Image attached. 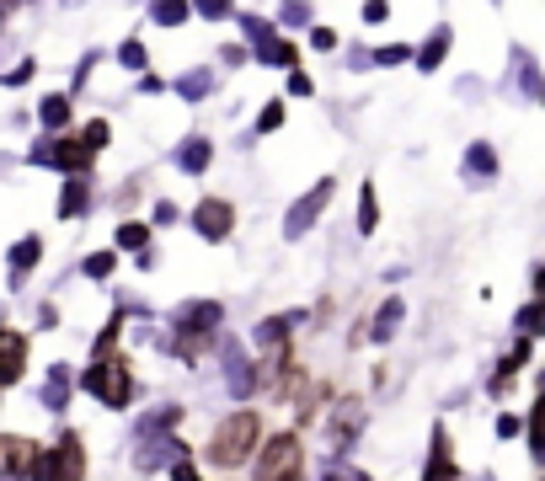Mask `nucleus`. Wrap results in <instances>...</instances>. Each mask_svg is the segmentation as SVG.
I'll list each match as a JSON object with an SVG mask.
<instances>
[{
	"mask_svg": "<svg viewBox=\"0 0 545 481\" xmlns=\"http://www.w3.org/2000/svg\"><path fill=\"white\" fill-rule=\"evenodd\" d=\"M529 455L545 465V396L535 401V412H529Z\"/></svg>",
	"mask_w": 545,
	"mask_h": 481,
	"instance_id": "31",
	"label": "nucleus"
},
{
	"mask_svg": "<svg viewBox=\"0 0 545 481\" xmlns=\"http://www.w3.org/2000/svg\"><path fill=\"white\" fill-rule=\"evenodd\" d=\"M38 257H43V236H22L17 246H11V278L22 284V278L38 268Z\"/></svg>",
	"mask_w": 545,
	"mask_h": 481,
	"instance_id": "21",
	"label": "nucleus"
},
{
	"mask_svg": "<svg viewBox=\"0 0 545 481\" xmlns=\"http://www.w3.org/2000/svg\"><path fill=\"white\" fill-rule=\"evenodd\" d=\"M54 460H59V481H86V444H81V433H59V444H54Z\"/></svg>",
	"mask_w": 545,
	"mask_h": 481,
	"instance_id": "10",
	"label": "nucleus"
},
{
	"mask_svg": "<svg viewBox=\"0 0 545 481\" xmlns=\"http://www.w3.org/2000/svg\"><path fill=\"white\" fill-rule=\"evenodd\" d=\"M278 22H284V27H305L310 22V6H284V11H278Z\"/></svg>",
	"mask_w": 545,
	"mask_h": 481,
	"instance_id": "40",
	"label": "nucleus"
},
{
	"mask_svg": "<svg viewBox=\"0 0 545 481\" xmlns=\"http://www.w3.org/2000/svg\"><path fill=\"white\" fill-rule=\"evenodd\" d=\"M540 332H545V316H540Z\"/></svg>",
	"mask_w": 545,
	"mask_h": 481,
	"instance_id": "52",
	"label": "nucleus"
},
{
	"mask_svg": "<svg viewBox=\"0 0 545 481\" xmlns=\"http://www.w3.org/2000/svg\"><path fill=\"white\" fill-rule=\"evenodd\" d=\"M278 123H284V102H268L262 107V118H257V134H273Z\"/></svg>",
	"mask_w": 545,
	"mask_h": 481,
	"instance_id": "37",
	"label": "nucleus"
},
{
	"mask_svg": "<svg viewBox=\"0 0 545 481\" xmlns=\"http://www.w3.org/2000/svg\"><path fill=\"white\" fill-rule=\"evenodd\" d=\"M198 11H204L209 22H220V17H230V0H204V6H198Z\"/></svg>",
	"mask_w": 545,
	"mask_h": 481,
	"instance_id": "45",
	"label": "nucleus"
},
{
	"mask_svg": "<svg viewBox=\"0 0 545 481\" xmlns=\"http://www.w3.org/2000/svg\"><path fill=\"white\" fill-rule=\"evenodd\" d=\"M401 316H407V305H401L396 294H391V300L375 310V327H369V337H375V343H391V337L401 332Z\"/></svg>",
	"mask_w": 545,
	"mask_h": 481,
	"instance_id": "20",
	"label": "nucleus"
},
{
	"mask_svg": "<svg viewBox=\"0 0 545 481\" xmlns=\"http://www.w3.org/2000/svg\"><path fill=\"white\" fill-rule=\"evenodd\" d=\"M375 225H380V193H375V182H364L358 188V230L375 236Z\"/></svg>",
	"mask_w": 545,
	"mask_h": 481,
	"instance_id": "27",
	"label": "nucleus"
},
{
	"mask_svg": "<svg viewBox=\"0 0 545 481\" xmlns=\"http://www.w3.org/2000/svg\"><path fill=\"white\" fill-rule=\"evenodd\" d=\"M519 433H524V423H519L513 412H503V417H497V439H519Z\"/></svg>",
	"mask_w": 545,
	"mask_h": 481,
	"instance_id": "41",
	"label": "nucleus"
},
{
	"mask_svg": "<svg viewBox=\"0 0 545 481\" xmlns=\"http://www.w3.org/2000/svg\"><path fill=\"white\" fill-rule=\"evenodd\" d=\"M38 123H43V129H65V123H70V91H54V97H43L38 102Z\"/></svg>",
	"mask_w": 545,
	"mask_h": 481,
	"instance_id": "24",
	"label": "nucleus"
},
{
	"mask_svg": "<svg viewBox=\"0 0 545 481\" xmlns=\"http://www.w3.org/2000/svg\"><path fill=\"white\" fill-rule=\"evenodd\" d=\"M113 268H118V252H91L86 257V278H113Z\"/></svg>",
	"mask_w": 545,
	"mask_h": 481,
	"instance_id": "33",
	"label": "nucleus"
},
{
	"mask_svg": "<svg viewBox=\"0 0 545 481\" xmlns=\"http://www.w3.org/2000/svg\"><path fill=\"white\" fill-rule=\"evenodd\" d=\"M284 369H294L289 343H284V348H273V353H262V359H257V391H262V396L289 391V385H284Z\"/></svg>",
	"mask_w": 545,
	"mask_h": 481,
	"instance_id": "11",
	"label": "nucleus"
},
{
	"mask_svg": "<svg viewBox=\"0 0 545 481\" xmlns=\"http://www.w3.org/2000/svg\"><path fill=\"white\" fill-rule=\"evenodd\" d=\"M33 460H38L33 439H22V433H6V439H0V465H6V476H33Z\"/></svg>",
	"mask_w": 545,
	"mask_h": 481,
	"instance_id": "12",
	"label": "nucleus"
},
{
	"mask_svg": "<svg viewBox=\"0 0 545 481\" xmlns=\"http://www.w3.org/2000/svg\"><path fill=\"white\" fill-rule=\"evenodd\" d=\"M155 225H177V204H155Z\"/></svg>",
	"mask_w": 545,
	"mask_h": 481,
	"instance_id": "49",
	"label": "nucleus"
},
{
	"mask_svg": "<svg viewBox=\"0 0 545 481\" xmlns=\"http://www.w3.org/2000/svg\"><path fill=\"white\" fill-rule=\"evenodd\" d=\"M241 33H246V43L257 49V59H268L278 43H284V38L273 33V22H262V17H241Z\"/></svg>",
	"mask_w": 545,
	"mask_h": 481,
	"instance_id": "22",
	"label": "nucleus"
},
{
	"mask_svg": "<svg viewBox=\"0 0 545 481\" xmlns=\"http://www.w3.org/2000/svg\"><path fill=\"white\" fill-rule=\"evenodd\" d=\"M407 59H417L407 43H391V49H375V65H407Z\"/></svg>",
	"mask_w": 545,
	"mask_h": 481,
	"instance_id": "36",
	"label": "nucleus"
},
{
	"mask_svg": "<svg viewBox=\"0 0 545 481\" xmlns=\"http://www.w3.org/2000/svg\"><path fill=\"white\" fill-rule=\"evenodd\" d=\"M326 481H369V476L358 471V465H348V460H337L332 471H326Z\"/></svg>",
	"mask_w": 545,
	"mask_h": 481,
	"instance_id": "39",
	"label": "nucleus"
},
{
	"mask_svg": "<svg viewBox=\"0 0 545 481\" xmlns=\"http://www.w3.org/2000/svg\"><path fill=\"white\" fill-rule=\"evenodd\" d=\"M225 327V305L220 300H188L171 310V332L177 337H220Z\"/></svg>",
	"mask_w": 545,
	"mask_h": 481,
	"instance_id": "4",
	"label": "nucleus"
},
{
	"mask_svg": "<svg viewBox=\"0 0 545 481\" xmlns=\"http://www.w3.org/2000/svg\"><path fill=\"white\" fill-rule=\"evenodd\" d=\"M535 294H540V300H545V268H535Z\"/></svg>",
	"mask_w": 545,
	"mask_h": 481,
	"instance_id": "50",
	"label": "nucleus"
},
{
	"mask_svg": "<svg viewBox=\"0 0 545 481\" xmlns=\"http://www.w3.org/2000/svg\"><path fill=\"white\" fill-rule=\"evenodd\" d=\"M385 17H391V6H385V0H369V6H364V22H385Z\"/></svg>",
	"mask_w": 545,
	"mask_h": 481,
	"instance_id": "47",
	"label": "nucleus"
},
{
	"mask_svg": "<svg viewBox=\"0 0 545 481\" xmlns=\"http://www.w3.org/2000/svg\"><path fill=\"white\" fill-rule=\"evenodd\" d=\"M444 54H449V27H433V38L423 43V49H417V70H439L444 65Z\"/></svg>",
	"mask_w": 545,
	"mask_h": 481,
	"instance_id": "25",
	"label": "nucleus"
},
{
	"mask_svg": "<svg viewBox=\"0 0 545 481\" xmlns=\"http://www.w3.org/2000/svg\"><path fill=\"white\" fill-rule=\"evenodd\" d=\"M43 401V412H65V401H70V364H49V385L38 391Z\"/></svg>",
	"mask_w": 545,
	"mask_h": 481,
	"instance_id": "16",
	"label": "nucleus"
},
{
	"mask_svg": "<svg viewBox=\"0 0 545 481\" xmlns=\"http://www.w3.org/2000/svg\"><path fill=\"white\" fill-rule=\"evenodd\" d=\"M332 193H337V182H332V177H321L310 193H300V198H294V209L284 214V241H300L305 230L321 220V209H326V198H332Z\"/></svg>",
	"mask_w": 545,
	"mask_h": 481,
	"instance_id": "5",
	"label": "nucleus"
},
{
	"mask_svg": "<svg viewBox=\"0 0 545 481\" xmlns=\"http://www.w3.org/2000/svg\"><path fill=\"white\" fill-rule=\"evenodd\" d=\"M0 343H6V369H0V380L17 385V380L27 375V337H22V332H6Z\"/></svg>",
	"mask_w": 545,
	"mask_h": 481,
	"instance_id": "19",
	"label": "nucleus"
},
{
	"mask_svg": "<svg viewBox=\"0 0 545 481\" xmlns=\"http://www.w3.org/2000/svg\"><path fill=\"white\" fill-rule=\"evenodd\" d=\"M348 65L353 70H369V65H375V54H369V49H348Z\"/></svg>",
	"mask_w": 545,
	"mask_h": 481,
	"instance_id": "48",
	"label": "nucleus"
},
{
	"mask_svg": "<svg viewBox=\"0 0 545 481\" xmlns=\"http://www.w3.org/2000/svg\"><path fill=\"white\" fill-rule=\"evenodd\" d=\"M91 161H97V150H91L86 139H59V172L86 177V172H91Z\"/></svg>",
	"mask_w": 545,
	"mask_h": 481,
	"instance_id": "15",
	"label": "nucleus"
},
{
	"mask_svg": "<svg viewBox=\"0 0 545 481\" xmlns=\"http://www.w3.org/2000/svg\"><path fill=\"white\" fill-rule=\"evenodd\" d=\"M27 481H59V460H54V449H38L33 476H27Z\"/></svg>",
	"mask_w": 545,
	"mask_h": 481,
	"instance_id": "34",
	"label": "nucleus"
},
{
	"mask_svg": "<svg viewBox=\"0 0 545 481\" xmlns=\"http://www.w3.org/2000/svg\"><path fill=\"white\" fill-rule=\"evenodd\" d=\"M171 161H177V172L204 177V172H209V161H214V139H204V134H188L177 150H171Z\"/></svg>",
	"mask_w": 545,
	"mask_h": 481,
	"instance_id": "8",
	"label": "nucleus"
},
{
	"mask_svg": "<svg viewBox=\"0 0 545 481\" xmlns=\"http://www.w3.org/2000/svg\"><path fill=\"white\" fill-rule=\"evenodd\" d=\"M257 444H262V412H230L220 428L209 433V455L214 465H225V471H236V465H246L257 455Z\"/></svg>",
	"mask_w": 545,
	"mask_h": 481,
	"instance_id": "1",
	"label": "nucleus"
},
{
	"mask_svg": "<svg viewBox=\"0 0 545 481\" xmlns=\"http://www.w3.org/2000/svg\"><path fill=\"white\" fill-rule=\"evenodd\" d=\"M300 471H305L300 433H273L257 455V481H300Z\"/></svg>",
	"mask_w": 545,
	"mask_h": 481,
	"instance_id": "3",
	"label": "nucleus"
},
{
	"mask_svg": "<svg viewBox=\"0 0 545 481\" xmlns=\"http://www.w3.org/2000/svg\"><path fill=\"white\" fill-rule=\"evenodd\" d=\"M27 161L33 166H59V139H38V145L27 150Z\"/></svg>",
	"mask_w": 545,
	"mask_h": 481,
	"instance_id": "35",
	"label": "nucleus"
},
{
	"mask_svg": "<svg viewBox=\"0 0 545 481\" xmlns=\"http://www.w3.org/2000/svg\"><path fill=\"white\" fill-rule=\"evenodd\" d=\"M81 139H86V145H91V150H102V145H107V139H113V129H107V123H102V118H91Z\"/></svg>",
	"mask_w": 545,
	"mask_h": 481,
	"instance_id": "38",
	"label": "nucleus"
},
{
	"mask_svg": "<svg viewBox=\"0 0 545 481\" xmlns=\"http://www.w3.org/2000/svg\"><path fill=\"white\" fill-rule=\"evenodd\" d=\"M540 396H545V375H540Z\"/></svg>",
	"mask_w": 545,
	"mask_h": 481,
	"instance_id": "51",
	"label": "nucleus"
},
{
	"mask_svg": "<svg viewBox=\"0 0 545 481\" xmlns=\"http://www.w3.org/2000/svg\"><path fill=\"white\" fill-rule=\"evenodd\" d=\"M150 22H155V27H182V22H188V6H182V0H155V6H150Z\"/></svg>",
	"mask_w": 545,
	"mask_h": 481,
	"instance_id": "30",
	"label": "nucleus"
},
{
	"mask_svg": "<svg viewBox=\"0 0 545 481\" xmlns=\"http://www.w3.org/2000/svg\"><path fill=\"white\" fill-rule=\"evenodd\" d=\"M310 49H337V33H332V27H316V33H310Z\"/></svg>",
	"mask_w": 545,
	"mask_h": 481,
	"instance_id": "44",
	"label": "nucleus"
},
{
	"mask_svg": "<svg viewBox=\"0 0 545 481\" xmlns=\"http://www.w3.org/2000/svg\"><path fill=\"white\" fill-rule=\"evenodd\" d=\"M310 91H316V81H310L305 70H294V75H289V97H310Z\"/></svg>",
	"mask_w": 545,
	"mask_h": 481,
	"instance_id": "42",
	"label": "nucleus"
},
{
	"mask_svg": "<svg viewBox=\"0 0 545 481\" xmlns=\"http://www.w3.org/2000/svg\"><path fill=\"white\" fill-rule=\"evenodd\" d=\"M171 91H177L182 102H204L209 91H214V70H188V75H177V81H171Z\"/></svg>",
	"mask_w": 545,
	"mask_h": 481,
	"instance_id": "23",
	"label": "nucleus"
},
{
	"mask_svg": "<svg viewBox=\"0 0 545 481\" xmlns=\"http://www.w3.org/2000/svg\"><path fill=\"white\" fill-rule=\"evenodd\" d=\"M358 412H364V407H358V396H348V401H342V407H337V423H332V433H337L342 444H348L353 433H358V423H364V417H358Z\"/></svg>",
	"mask_w": 545,
	"mask_h": 481,
	"instance_id": "29",
	"label": "nucleus"
},
{
	"mask_svg": "<svg viewBox=\"0 0 545 481\" xmlns=\"http://www.w3.org/2000/svg\"><path fill=\"white\" fill-rule=\"evenodd\" d=\"M423 481H460V465L449 460V433L433 428V465L423 471Z\"/></svg>",
	"mask_w": 545,
	"mask_h": 481,
	"instance_id": "17",
	"label": "nucleus"
},
{
	"mask_svg": "<svg viewBox=\"0 0 545 481\" xmlns=\"http://www.w3.org/2000/svg\"><path fill=\"white\" fill-rule=\"evenodd\" d=\"M118 65H123V70H145V65H150L145 43H139V38H129V43H123V49H118Z\"/></svg>",
	"mask_w": 545,
	"mask_h": 481,
	"instance_id": "32",
	"label": "nucleus"
},
{
	"mask_svg": "<svg viewBox=\"0 0 545 481\" xmlns=\"http://www.w3.org/2000/svg\"><path fill=\"white\" fill-rule=\"evenodd\" d=\"M86 209H91V188H86V177H70V182H65V193H59V220H81Z\"/></svg>",
	"mask_w": 545,
	"mask_h": 481,
	"instance_id": "18",
	"label": "nucleus"
},
{
	"mask_svg": "<svg viewBox=\"0 0 545 481\" xmlns=\"http://www.w3.org/2000/svg\"><path fill=\"white\" fill-rule=\"evenodd\" d=\"M497 177V150L487 145V139H476L471 150H465V177Z\"/></svg>",
	"mask_w": 545,
	"mask_h": 481,
	"instance_id": "26",
	"label": "nucleus"
},
{
	"mask_svg": "<svg viewBox=\"0 0 545 481\" xmlns=\"http://www.w3.org/2000/svg\"><path fill=\"white\" fill-rule=\"evenodd\" d=\"M33 70H38L33 59H22L17 70H6V86H27V81H33Z\"/></svg>",
	"mask_w": 545,
	"mask_h": 481,
	"instance_id": "43",
	"label": "nucleus"
},
{
	"mask_svg": "<svg viewBox=\"0 0 545 481\" xmlns=\"http://www.w3.org/2000/svg\"><path fill=\"white\" fill-rule=\"evenodd\" d=\"M193 230L204 241H225L230 230H236V209H230L225 198H204V204L193 209Z\"/></svg>",
	"mask_w": 545,
	"mask_h": 481,
	"instance_id": "7",
	"label": "nucleus"
},
{
	"mask_svg": "<svg viewBox=\"0 0 545 481\" xmlns=\"http://www.w3.org/2000/svg\"><path fill=\"white\" fill-rule=\"evenodd\" d=\"M300 321H305V310H278V316L257 321V332H252V337H257V348H268V353H273V348H284V343H289V332L300 327Z\"/></svg>",
	"mask_w": 545,
	"mask_h": 481,
	"instance_id": "13",
	"label": "nucleus"
},
{
	"mask_svg": "<svg viewBox=\"0 0 545 481\" xmlns=\"http://www.w3.org/2000/svg\"><path fill=\"white\" fill-rule=\"evenodd\" d=\"M113 241H118V252H139V257H145V241H150V225H139V220H123Z\"/></svg>",
	"mask_w": 545,
	"mask_h": 481,
	"instance_id": "28",
	"label": "nucleus"
},
{
	"mask_svg": "<svg viewBox=\"0 0 545 481\" xmlns=\"http://www.w3.org/2000/svg\"><path fill=\"white\" fill-rule=\"evenodd\" d=\"M182 417H188V412H182V407H177V401H166V407H155L150 417H139V423H134V439H139V444H155V439H171V428H177V423H182Z\"/></svg>",
	"mask_w": 545,
	"mask_h": 481,
	"instance_id": "9",
	"label": "nucleus"
},
{
	"mask_svg": "<svg viewBox=\"0 0 545 481\" xmlns=\"http://www.w3.org/2000/svg\"><path fill=\"white\" fill-rule=\"evenodd\" d=\"M81 391H86V396H97L102 407H129V401H134L129 359H97V364H86Z\"/></svg>",
	"mask_w": 545,
	"mask_h": 481,
	"instance_id": "2",
	"label": "nucleus"
},
{
	"mask_svg": "<svg viewBox=\"0 0 545 481\" xmlns=\"http://www.w3.org/2000/svg\"><path fill=\"white\" fill-rule=\"evenodd\" d=\"M177 460H188V444L182 439H155V444H139V471H171Z\"/></svg>",
	"mask_w": 545,
	"mask_h": 481,
	"instance_id": "14",
	"label": "nucleus"
},
{
	"mask_svg": "<svg viewBox=\"0 0 545 481\" xmlns=\"http://www.w3.org/2000/svg\"><path fill=\"white\" fill-rule=\"evenodd\" d=\"M171 481H198V465L193 460H177V465H171Z\"/></svg>",
	"mask_w": 545,
	"mask_h": 481,
	"instance_id": "46",
	"label": "nucleus"
},
{
	"mask_svg": "<svg viewBox=\"0 0 545 481\" xmlns=\"http://www.w3.org/2000/svg\"><path fill=\"white\" fill-rule=\"evenodd\" d=\"M220 359H225V391L236 401H252L257 396V364L241 353L236 337H220Z\"/></svg>",
	"mask_w": 545,
	"mask_h": 481,
	"instance_id": "6",
	"label": "nucleus"
}]
</instances>
